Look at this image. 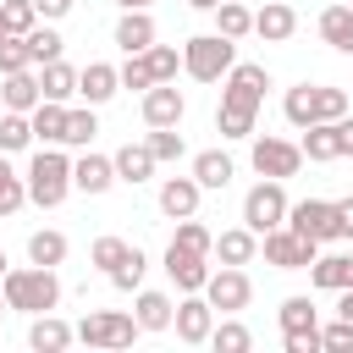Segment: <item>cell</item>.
Instances as JSON below:
<instances>
[{
	"mask_svg": "<svg viewBox=\"0 0 353 353\" xmlns=\"http://www.w3.org/2000/svg\"><path fill=\"white\" fill-rule=\"evenodd\" d=\"M0 276H6V254H0Z\"/></svg>",
	"mask_w": 353,
	"mask_h": 353,
	"instance_id": "cell-57",
	"label": "cell"
},
{
	"mask_svg": "<svg viewBox=\"0 0 353 353\" xmlns=\"http://www.w3.org/2000/svg\"><path fill=\"white\" fill-rule=\"evenodd\" d=\"M66 193H72V160H66L61 149H39V154L28 160V199H33L39 210H55Z\"/></svg>",
	"mask_w": 353,
	"mask_h": 353,
	"instance_id": "cell-3",
	"label": "cell"
},
{
	"mask_svg": "<svg viewBox=\"0 0 353 353\" xmlns=\"http://www.w3.org/2000/svg\"><path fill=\"white\" fill-rule=\"evenodd\" d=\"M143 61H149L154 83H171V77H176V66H182V55H176L171 44H149V50H143Z\"/></svg>",
	"mask_w": 353,
	"mask_h": 353,
	"instance_id": "cell-44",
	"label": "cell"
},
{
	"mask_svg": "<svg viewBox=\"0 0 353 353\" xmlns=\"http://www.w3.org/2000/svg\"><path fill=\"white\" fill-rule=\"evenodd\" d=\"M94 132H99V121H94V105H88V110H66V138H61V143H72V149H88V143H94Z\"/></svg>",
	"mask_w": 353,
	"mask_h": 353,
	"instance_id": "cell-42",
	"label": "cell"
},
{
	"mask_svg": "<svg viewBox=\"0 0 353 353\" xmlns=\"http://www.w3.org/2000/svg\"><path fill=\"white\" fill-rule=\"evenodd\" d=\"M0 287H6V303H11V309H22V314H50V309L61 303V281H55V270H50V265L6 270V276H0Z\"/></svg>",
	"mask_w": 353,
	"mask_h": 353,
	"instance_id": "cell-1",
	"label": "cell"
},
{
	"mask_svg": "<svg viewBox=\"0 0 353 353\" xmlns=\"http://www.w3.org/2000/svg\"><path fill=\"white\" fill-rule=\"evenodd\" d=\"M259 248H265V265H276V270H309V265L320 259V243H314V237H303V232H292V226L265 232V237H259Z\"/></svg>",
	"mask_w": 353,
	"mask_h": 353,
	"instance_id": "cell-6",
	"label": "cell"
},
{
	"mask_svg": "<svg viewBox=\"0 0 353 353\" xmlns=\"http://www.w3.org/2000/svg\"><path fill=\"white\" fill-rule=\"evenodd\" d=\"M72 336H77V331H72L66 320H55V314H33V325H28V347H33V353H61Z\"/></svg>",
	"mask_w": 353,
	"mask_h": 353,
	"instance_id": "cell-23",
	"label": "cell"
},
{
	"mask_svg": "<svg viewBox=\"0 0 353 353\" xmlns=\"http://www.w3.org/2000/svg\"><path fill=\"white\" fill-rule=\"evenodd\" d=\"M287 342V353H320L325 342H320V331H292V336H281Z\"/></svg>",
	"mask_w": 353,
	"mask_h": 353,
	"instance_id": "cell-50",
	"label": "cell"
},
{
	"mask_svg": "<svg viewBox=\"0 0 353 353\" xmlns=\"http://www.w3.org/2000/svg\"><path fill=\"white\" fill-rule=\"evenodd\" d=\"M61 50H66V39H61L55 28H33V33H28V55H33V66L61 61Z\"/></svg>",
	"mask_w": 353,
	"mask_h": 353,
	"instance_id": "cell-40",
	"label": "cell"
},
{
	"mask_svg": "<svg viewBox=\"0 0 353 353\" xmlns=\"http://www.w3.org/2000/svg\"><path fill=\"white\" fill-rule=\"evenodd\" d=\"M0 99H6V110H33V105L44 99V88H39L33 66H22V72H6V77H0Z\"/></svg>",
	"mask_w": 353,
	"mask_h": 353,
	"instance_id": "cell-18",
	"label": "cell"
},
{
	"mask_svg": "<svg viewBox=\"0 0 353 353\" xmlns=\"http://www.w3.org/2000/svg\"><path fill=\"white\" fill-rule=\"evenodd\" d=\"M116 6H121V11H149L154 0H116Z\"/></svg>",
	"mask_w": 353,
	"mask_h": 353,
	"instance_id": "cell-55",
	"label": "cell"
},
{
	"mask_svg": "<svg viewBox=\"0 0 353 353\" xmlns=\"http://www.w3.org/2000/svg\"><path fill=\"white\" fill-rule=\"evenodd\" d=\"M320 39L342 55H353V0L347 6H325L320 11Z\"/></svg>",
	"mask_w": 353,
	"mask_h": 353,
	"instance_id": "cell-25",
	"label": "cell"
},
{
	"mask_svg": "<svg viewBox=\"0 0 353 353\" xmlns=\"http://www.w3.org/2000/svg\"><path fill=\"white\" fill-rule=\"evenodd\" d=\"M22 66H33V55H28V39H17V33H0V77H6V72H22Z\"/></svg>",
	"mask_w": 353,
	"mask_h": 353,
	"instance_id": "cell-46",
	"label": "cell"
},
{
	"mask_svg": "<svg viewBox=\"0 0 353 353\" xmlns=\"http://www.w3.org/2000/svg\"><path fill=\"white\" fill-rule=\"evenodd\" d=\"M176 342H188V347H199V342H210V331H215V303L204 298V292H188L182 303H176Z\"/></svg>",
	"mask_w": 353,
	"mask_h": 353,
	"instance_id": "cell-10",
	"label": "cell"
},
{
	"mask_svg": "<svg viewBox=\"0 0 353 353\" xmlns=\"http://www.w3.org/2000/svg\"><path fill=\"white\" fill-rule=\"evenodd\" d=\"M110 160H116V182H132V188H138V182H143V176H149L154 165H160L149 143H121V149H116Z\"/></svg>",
	"mask_w": 353,
	"mask_h": 353,
	"instance_id": "cell-21",
	"label": "cell"
},
{
	"mask_svg": "<svg viewBox=\"0 0 353 353\" xmlns=\"http://www.w3.org/2000/svg\"><path fill=\"white\" fill-rule=\"evenodd\" d=\"M254 116H259V105L221 99V110H215V127H221V138H248V132H254Z\"/></svg>",
	"mask_w": 353,
	"mask_h": 353,
	"instance_id": "cell-29",
	"label": "cell"
},
{
	"mask_svg": "<svg viewBox=\"0 0 353 353\" xmlns=\"http://www.w3.org/2000/svg\"><path fill=\"white\" fill-rule=\"evenodd\" d=\"M165 276H171L182 292H204V281H210V254H193V248L171 243V248H165Z\"/></svg>",
	"mask_w": 353,
	"mask_h": 353,
	"instance_id": "cell-11",
	"label": "cell"
},
{
	"mask_svg": "<svg viewBox=\"0 0 353 353\" xmlns=\"http://www.w3.org/2000/svg\"><path fill=\"white\" fill-rule=\"evenodd\" d=\"M28 116H33V138L39 143H61L66 138V105L61 99H39Z\"/></svg>",
	"mask_w": 353,
	"mask_h": 353,
	"instance_id": "cell-26",
	"label": "cell"
},
{
	"mask_svg": "<svg viewBox=\"0 0 353 353\" xmlns=\"http://www.w3.org/2000/svg\"><path fill=\"white\" fill-rule=\"evenodd\" d=\"M309 281H314V287H325V292L353 287V254H320V259L309 265Z\"/></svg>",
	"mask_w": 353,
	"mask_h": 353,
	"instance_id": "cell-24",
	"label": "cell"
},
{
	"mask_svg": "<svg viewBox=\"0 0 353 353\" xmlns=\"http://www.w3.org/2000/svg\"><path fill=\"white\" fill-rule=\"evenodd\" d=\"M28 143H33V116H28V110H6V116H0V149L17 154V149H28Z\"/></svg>",
	"mask_w": 353,
	"mask_h": 353,
	"instance_id": "cell-33",
	"label": "cell"
},
{
	"mask_svg": "<svg viewBox=\"0 0 353 353\" xmlns=\"http://www.w3.org/2000/svg\"><path fill=\"white\" fill-rule=\"evenodd\" d=\"M28 259L55 270V265L66 259V237H61V232H33V237H28Z\"/></svg>",
	"mask_w": 353,
	"mask_h": 353,
	"instance_id": "cell-37",
	"label": "cell"
},
{
	"mask_svg": "<svg viewBox=\"0 0 353 353\" xmlns=\"http://www.w3.org/2000/svg\"><path fill=\"white\" fill-rule=\"evenodd\" d=\"M215 33H226V39L254 33V11H248L243 0H221V6H215Z\"/></svg>",
	"mask_w": 353,
	"mask_h": 353,
	"instance_id": "cell-30",
	"label": "cell"
},
{
	"mask_svg": "<svg viewBox=\"0 0 353 353\" xmlns=\"http://www.w3.org/2000/svg\"><path fill=\"white\" fill-rule=\"evenodd\" d=\"M138 331H143L138 314H121V309H88L77 320V342H88V347H127Z\"/></svg>",
	"mask_w": 353,
	"mask_h": 353,
	"instance_id": "cell-5",
	"label": "cell"
},
{
	"mask_svg": "<svg viewBox=\"0 0 353 353\" xmlns=\"http://www.w3.org/2000/svg\"><path fill=\"white\" fill-rule=\"evenodd\" d=\"M116 182V160H105V154H83V160H72V188L77 193H105Z\"/></svg>",
	"mask_w": 353,
	"mask_h": 353,
	"instance_id": "cell-15",
	"label": "cell"
},
{
	"mask_svg": "<svg viewBox=\"0 0 353 353\" xmlns=\"http://www.w3.org/2000/svg\"><path fill=\"white\" fill-rule=\"evenodd\" d=\"M320 342H325V353H353V320H331V325H320Z\"/></svg>",
	"mask_w": 353,
	"mask_h": 353,
	"instance_id": "cell-48",
	"label": "cell"
},
{
	"mask_svg": "<svg viewBox=\"0 0 353 353\" xmlns=\"http://www.w3.org/2000/svg\"><path fill=\"white\" fill-rule=\"evenodd\" d=\"M292 28H298V11H292L287 0H265V6L254 11V33H259L265 44H281V39H292Z\"/></svg>",
	"mask_w": 353,
	"mask_h": 353,
	"instance_id": "cell-14",
	"label": "cell"
},
{
	"mask_svg": "<svg viewBox=\"0 0 353 353\" xmlns=\"http://www.w3.org/2000/svg\"><path fill=\"white\" fill-rule=\"evenodd\" d=\"M39 88H44V99H61V105H66V99L77 94V72H72L66 61H50V66L39 72Z\"/></svg>",
	"mask_w": 353,
	"mask_h": 353,
	"instance_id": "cell-31",
	"label": "cell"
},
{
	"mask_svg": "<svg viewBox=\"0 0 353 353\" xmlns=\"http://www.w3.org/2000/svg\"><path fill=\"white\" fill-rule=\"evenodd\" d=\"M232 66H237V39H226V33H193L182 44V72L199 77V83H215Z\"/></svg>",
	"mask_w": 353,
	"mask_h": 353,
	"instance_id": "cell-2",
	"label": "cell"
},
{
	"mask_svg": "<svg viewBox=\"0 0 353 353\" xmlns=\"http://www.w3.org/2000/svg\"><path fill=\"white\" fill-rule=\"evenodd\" d=\"M265 88H270V72H265L259 61H237V66L226 72V88H221V99H243V105H265Z\"/></svg>",
	"mask_w": 353,
	"mask_h": 353,
	"instance_id": "cell-12",
	"label": "cell"
},
{
	"mask_svg": "<svg viewBox=\"0 0 353 353\" xmlns=\"http://www.w3.org/2000/svg\"><path fill=\"white\" fill-rule=\"evenodd\" d=\"M215 254H221V265H248V259L259 254V232L232 226V232H221V237H215Z\"/></svg>",
	"mask_w": 353,
	"mask_h": 353,
	"instance_id": "cell-28",
	"label": "cell"
},
{
	"mask_svg": "<svg viewBox=\"0 0 353 353\" xmlns=\"http://www.w3.org/2000/svg\"><path fill=\"white\" fill-rule=\"evenodd\" d=\"M121 88H154V72H149L143 55H127V66H121Z\"/></svg>",
	"mask_w": 353,
	"mask_h": 353,
	"instance_id": "cell-49",
	"label": "cell"
},
{
	"mask_svg": "<svg viewBox=\"0 0 353 353\" xmlns=\"http://www.w3.org/2000/svg\"><path fill=\"white\" fill-rule=\"evenodd\" d=\"M336 237H353V199H336Z\"/></svg>",
	"mask_w": 353,
	"mask_h": 353,
	"instance_id": "cell-51",
	"label": "cell"
},
{
	"mask_svg": "<svg viewBox=\"0 0 353 353\" xmlns=\"http://www.w3.org/2000/svg\"><path fill=\"white\" fill-rule=\"evenodd\" d=\"M281 116H287L292 127H314V83H298V88H287V99H281Z\"/></svg>",
	"mask_w": 353,
	"mask_h": 353,
	"instance_id": "cell-34",
	"label": "cell"
},
{
	"mask_svg": "<svg viewBox=\"0 0 353 353\" xmlns=\"http://www.w3.org/2000/svg\"><path fill=\"white\" fill-rule=\"evenodd\" d=\"M39 28V11H33V0H0V33H17V39H28Z\"/></svg>",
	"mask_w": 353,
	"mask_h": 353,
	"instance_id": "cell-32",
	"label": "cell"
},
{
	"mask_svg": "<svg viewBox=\"0 0 353 353\" xmlns=\"http://www.w3.org/2000/svg\"><path fill=\"white\" fill-rule=\"evenodd\" d=\"M188 6H193V11H215L221 0H188Z\"/></svg>",
	"mask_w": 353,
	"mask_h": 353,
	"instance_id": "cell-56",
	"label": "cell"
},
{
	"mask_svg": "<svg viewBox=\"0 0 353 353\" xmlns=\"http://www.w3.org/2000/svg\"><path fill=\"white\" fill-rule=\"evenodd\" d=\"M276 320H281V336H292V331H320V320H314V303H309V298H287V303L276 309Z\"/></svg>",
	"mask_w": 353,
	"mask_h": 353,
	"instance_id": "cell-35",
	"label": "cell"
},
{
	"mask_svg": "<svg viewBox=\"0 0 353 353\" xmlns=\"http://www.w3.org/2000/svg\"><path fill=\"white\" fill-rule=\"evenodd\" d=\"M298 165H303V143H287V138H254V171H259V176L287 182V176H298Z\"/></svg>",
	"mask_w": 353,
	"mask_h": 353,
	"instance_id": "cell-8",
	"label": "cell"
},
{
	"mask_svg": "<svg viewBox=\"0 0 353 353\" xmlns=\"http://www.w3.org/2000/svg\"><path fill=\"white\" fill-rule=\"evenodd\" d=\"M210 347H215V353H248V347H254V331L237 325V320H221V325L210 331Z\"/></svg>",
	"mask_w": 353,
	"mask_h": 353,
	"instance_id": "cell-39",
	"label": "cell"
},
{
	"mask_svg": "<svg viewBox=\"0 0 353 353\" xmlns=\"http://www.w3.org/2000/svg\"><path fill=\"white\" fill-rule=\"evenodd\" d=\"M336 132H342V154H353V116H342V121H336Z\"/></svg>",
	"mask_w": 353,
	"mask_h": 353,
	"instance_id": "cell-53",
	"label": "cell"
},
{
	"mask_svg": "<svg viewBox=\"0 0 353 353\" xmlns=\"http://www.w3.org/2000/svg\"><path fill=\"white\" fill-rule=\"evenodd\" d=\"M287 210H292V204H287V188H281L276 176H265V182H254V188L243 193V226L259 232V237L276 232V226H287Z\"/></svg>",
	"mask_w": 353,
	"mask_h": 353,
	"instance_id": "cell-4",
	"label": "cell"
},
{
	"mask_svg": "<svg viewBox=\"0 0 353 353\" xmlns=\"http://www.w3.org/2000/svg\"><path fill=\"white\" fill-rule=\"evenodd\" d=\"M171 243H182V248H193V254H215V232H210V226H199L193 215H182V221H176V237H171Z\"/></svg>",
	"mask_w": 353,
	"mask_h": 353,
	"instance_id": "cell-43",
	"label": "cell"
},
{
	"mask_svg": "<svg viewBox=\"0 0 353 353\" xmlns=\"http://www.w3.org/2000/svg\"><path fill=\"white\" fill-rule=\"evenodd\" d=\"M287 226L303 232V237H314V243H331L336 237V204L331 199H298L287 210Z\"/></svg>",
	"mask_w": 353,
	"mask_h": 353,
	"instance_id": "cell-9",
	"label": "cell"
},
{
	"mask_svg": "<svg viewBox=\"0 0 353 353\" xmlns=\"http://www.w3.org/2000/svg\"><path fill=\"white\" fill-rule=\"evenodd\" d=\"M33 11L55 22V17H66V11H72V0H33Z\"/></svg>",
	"mask_w": 353,
	"mask_h": 353,
	"instance_id": "cell-52",
	"label": "cell"
},
{
	"mask_svg": "<svg viewBox=\"0 0 353 353\" xmlns=\"http://www.w3.org/2000/svg\"><path fill=\"white\" fill-rule=\"evenodd\" d=\"M193 176H199V188H226V182L237 176V165H232V154H221V149H199V154H193Z\"/></svg>",
	"mask_w": 353,
	"mask_h": 353,
	"instance_id": "cell-27",
	"label": "cell"
},
{
	"mask_svg": "<svg viewBox=\"0 0 353 353\" xmlns=\"http://www.w3.org/2000/svg\"><path fill=\"white\" fill-rule=\"evenodd\" d=\"M116 88H121V72H116V66H105V61H88V66L77 72V94H83L88 105H105Z\"/></svg>",
	"mask_w": 353,
	"mask_h": 353,
	"instance_id": "cell-17",
	"label": "cell"
},
{
	"mask_svg": "<svg viewBox=\"0 0 353 353\" xmlns=\"http://www.w3.org/2000/svg\"><path fill=\"white\" fill-rule=\"evenodd\" d=\"M204 298H210L221 314H237V309H248V298H254V281H248V270H243V265H221V270H210V281H204Z\"/></svg>",
	"mask_w": 353,
	"mask_h": 353,
	"instance_id": "cell-7",
	"label": "cell"
},
{
	"mask_svg": "<svg viewBox=\"0 0 353 353\" xmlns=\"http://www.w3.org/2000/svg\"><path fill=\"white\" fill-rule=\"evenodd\" d=\"M116 44H121L127 55H143V50L154 44V17H149V11H121V22H116Z\"/></svg>",
	"mask_w": 353,
	"mask_h": 353,
	"instance_id": "cell-20",
	"label": "cell"
},
{
	"mask_svg": "<svg viewBox=\"0 0 353 353\" xmlns=\"http://www.w3.org/2000/svg\"><path fill=\"white\" fill-rule=\"evenodd\" d=\"M303 160H314V165L342 160V132H336V121H314V127H303Z\"/></svg>",
	"mask_w": 353,
	"mask_h": 353,
	"instance_id": "cell-19",
	"label": "cell"
},
{
	"mask_svg": "<svg viewBox=\"0 0 353 353\" xmlns=\"http://www.w3.org/2000/svg\"><path fill=\"white\" fill-rule=\"evenodd\" d=\"M336 314H342V320H353V287H342V292H336Z\"/></svg>",
	"mask_w": 353,
	"mask_h": 353,
	"instance_id": "cell-54",
	"label": "cell"
},
{
	"mask_svg": "<svg viewBox=\"0 0 353 353\" xmlns=\"http://www.w3.org/2000/svg\"><path fill=\"white\" fill-rule=\"evenodd\" d=\"M132 314H138V325H143V331H171V320H176V303H171L165 292H149V287H138V303H132Z\"/></svg>",
	"mask_w": 353,
	"mask_h": 353,
	"instance_id": "cell-22",
	"label": "cell"
},
{
	"mask_svg": "<svg viewBox=\"0 0 353 353\" xmlns=\"http://www.w3.org/2000/svg\"><path fill=\"white\" fill-rule=\"evenodd\" d=\"M149 149H154V160H182V154H188V143H182L176 127H154V132H149Z\"/></svg>",
	"mask_w": 353,
	"mask_h": 353,
	"instance_id": "cell-47",
	"label": "cell"
},
{
	"mask_svg": "<svg viewBox=\"0 0 353 353\" xmlns=\"http://www.w3.org/2000/svg\"><path fill=\"white\" fill-rule=\"evenodd\" d=\"M28 204V176H17L6 165V149H0V215H17Z\"/></svg>",
	"mask_w": 353,
	"mask_h": 353,
	"instance_id": "cell-36",
	"label": "cell"
},
{
	"mask_svg": "<svg viewBox=\"0 0 353 353\" xmlns=\"http://www.w3.org/2000/svg\"><path fill=\"white\" fill-rule=\"evenodd\" d=\"M347 116V94L331 83H314V121H342Z\"/></svg>",
	"mask_w": 353,
	"mask_h": 353,
	"instance_id": "cell-41",
	"label": "cell"
},
{
	"mask_svg": "<svg viewBox=\"0 0 353 353\" xmlns=\"http://www.w3.org/2000/svg\"><path fill=\"white\" fill-rule=\"evenodd\" d=\"M127 248H132V243H121V237H94V248H88V259H94V265H99V270L110 276V270H116V265L127 259Z\"/></svg>",
	"mask_w": 353,
	"mask_h": 353,
	"instance_id": "cell-45",
	"label": "cell"
},
{
	"mask_svg": "<svg viewBox=\"0 0 353 353\" xmlns=\"http://www.w3.org/2000/svg\"><path fill=\"white\" fill-rule=\"evenodd\" d=\"M199 176H165L160 182V210L171 215V221H182V215H193L199 210Z\"/></svg>",
	"mask_w": 353,
	"mask_h": 353,
	"instance_id": "cell-16",
	"label": "cell"
},
{
	"mask_svg": "<svg viewBox=\"0 0 353 353\" xmlns=\"http://www.w3.org/2000/svg\"><path fill=\"white\" fill-rule=\"evenodd\" d=\"M182 116H188V99H182L171 83L143 88V121H149V127H176Z\"/></svg>",
	"mask_w": 353,
	"mask_h": 353,
	"instance_id": "cell-13",
	"label": "cell"
},
{
	"mask_svg": "<svg viewBox=\"0 0 353 353\" xmlns=\"http://www.w3.org/2000/svg\"><path fill=\"white\" fill-rule=\"evenodd\" d=\"M143 270H149L143 248H127V259L110 270V287H116V292H138V287H143Z\"/></svg>",
	"mask_w": 353,
	"mask_h": 353,
	"instance_id": "cell-38",
	"label": "cell"
}]
</instances>
